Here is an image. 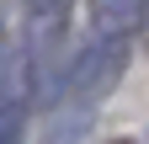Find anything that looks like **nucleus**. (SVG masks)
Here are the masks:
<instances>
[{
  "mask_svg": "<svg viewBox=\"0 0 149 144\" xmlns=\"http://www.w3.org/2000/svg\"><path fill=\"white\" fill-rule=\"evenodd\" d=\"M22 6V32H16V48L32 69V85H37V101H53L59 91V48H64V32H69V0H16Z\"/></svg>",
  "mask_w": 149,
  "mask_h": 144,
  "instance_id": "1",
  "label": "nucleus"
},
{
  "mask_svg": "<svg viewBox=\"0 0 149 144\" xmlns=\"http://www.w3.org/2000/svg\"><path fill=\"white\" fill-rule=\"evenodd\" d=\"M123 69H128V43H107V38H91L74 59L64 64V75H59V91H53V101H74V107H96L117 91V80H123Z\"/></svg>",
  "mask_w": 149,
  "mask_h": 144,
  "instance_id": "2",
  "label": "nucleus"
},
{
  "mask_svg": "<svg viewBox=\"0 0 149 144\" xmlns=\"http://www.w3.org/2000/svg\"><path fill=\"white\" fill-rule=\"evenodd\" d=\"M149 16V0H91V32L107 43H123Z\"/></svg>",
  "mask_w": 149,
  "mask_h": 144,
  "instance_id": "3",
  "label": "nucleus"
},
{
  "mask_svg": "<svg viewBox=\"0 0 149 144\" xmlns=\"http://www.w3.org/2000/svg\"><path fill=\"white\" fill-rule=\"evenodd\" d=\"M91 123H96V112H91V107H74V101H53L43 144H85V139H91Z\"/></svg>",
  "mask_w": 149,
  "mask_h": 144,
  "instance_id": "4",
  "label": "nucleus"
},
{
  "mask_svg": "<svg viewBox=\"0 0 149 144\" xmlns=\"http://www.w3.org/2000/svg\"><path fill=\"white\" fill-rule=\"evenodd\" d=\"M27 112H32V107H22V101L0 107V144H22V134H27Z\"/></svg>",
  "mask_w": 149,
  "mask_h": 144,
  "instance_id": "5",
  "label": "nucleus"
},
{
  "mask_svg": "<svg viewBox=\"0 0 149 144\" xmlns=\"http://www.w3.org/2000/svg\"><path fill=\"white\" fill-rule=\"evenodd\" d=\"M107 144H139V139H107Z\"/></svg>",
  "mask_w": 149,
  "mask_h": 144,
  "instance_id": "6",
  "label": "nucleus"
},
{
  "mask_svg": "<svg viewBox=\"0 0 149 144\" xmlns=\"http://www.w3.org/2000/svg\"><path fill=\"white\" fill-rule=\"evenodd\" d=\"M144 144H149V139H144Z\"/></svg>",
  "mask_w": 149,
  "mask_h": 144,
  "instance_id": "7",
  "label": "nucleus"
}]
</instances>
